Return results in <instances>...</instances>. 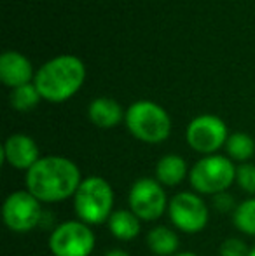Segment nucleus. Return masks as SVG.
Wrapping results in <instances>:
<instances>
[{
    "mask_svg": "<svg viewBox=\"0 0 255 256\" xmlns=\"http://www.w3.org/2000/svg\"><path fill=\"white\" fill-rule=\"evenodd\" d=\"M72 199L77 220L89 226L107 223L114 212V188L102 176H88L82 180Z\"/></svg>",
    "mask_w": 255,
    "mask_h": 256,
    "instance_id": "obj_3",
    "label": "nucleus"
},
{
    "mask_svg": "<svg viewBox=\"0 0 255 256\" xmlns=\"http://www.w3.org/2000/svg\"><path fill=\"white\" fill-rule=\"evenodd\" d=\"M42 202L27 188L9 194L2 206V218L11 232H32L42 220Z\"/></svg>",
    "mask_w": 255,
    "mask_h": 256,
    "instance_id": "obj_8",
    "label": "nucleus"
},
{
    "mask_svg": "<svg viewBox=\"0 0 255 256\" xmlns=\"http://www.w3.org/2000/svg\"><path fill=\"white\" fill-rule=\"evenodd\" d=\"M225 152L232 162L236 160L239 164H245L255 154V142L246 132H234L225 142Z\"/></svg>",
    "mask_w": 255,
    "mask_h": 256,
    "instance_id": "obj_17",
    "label": "nucleus"
},
{
    "mask_svg": "<svg viewBox=\"0 0 255 256\" xmlns=\"http://www.w3.org/2000/svg\"><path fill=\"white\" fill-rule=\"evenodd\" d=\"M185 138L192 150L204 155H213L227 142V126L217 115H199L189 122Z\"/></svg>",
    "mask_w": 255,
    "mask_h": 256,
    "instance_id": "obj_10",
    "label": "nucleus"
},
{
    "mask_svg": "<svg viewBox=\"0 0 255 256\" xmlns=\"http://www.w3.org/2000/svg\"><path fill=\"white\" fill-rule=\"evenodd\" d=\"M128 204L142 222H154L168 211L170 200L164 186L156 178H140L129 188Z\"/></svg>",
    "mask_w": 255,
    "mask_h": 256,
    "instance_id": "obj_9",
    "label": "nucleus"
},
{
    "mask_svg": "<svg viewBox=\"0 0 255 256\" xmlns=\"http://www.w3.org/2000/svg\"><path fill=\"white\" fill-rule=\"evenodd\" d=\"M236 183L243 192L255 196V164L245 162V164L236 166Z\"/></svg>",
    "mask_w": 255,
    "mask_h": 256,
    "instance_id": "obj_20",
    "label": "nucleus"
},
{
    "mask_svg": "<svg viewBox=\"0 0 255 256\" xmlns=\"http://www.w3.org/2000/svg\"><path fill=\"white\" fill-rule=\"evenodd\" d=\"M95 244V232L81 220H67L56 225L48 240L53 256H91Z\"/></svg>",
    "mask_w": 255,
    "mask_h": 256,
    "instance_id": "obj_6",
    "label": "nucleus"
},
{
    "mask_svg": "<svg viewBox=\"0 0 255 256\" xmlns=\"http://www.w3.org/2000/svg\"><path fill=\"white\" fill-rule=\"evenodd\" d=\"M189 183L192 192L199 196H217L227 192L236 183V166L224 155H204L189 169Z\"/></svg>",
    "mask_w": 255,
    "mask_h": 256,
    "instance_id": "obj_4",
    "label": "nucleus"
},
{
    "mask_svg": "<svg viewBox=\"0 0 255 256\" xmlns=\"http://www.w3.org/2000/svg\"><path fill=\"white\" fill-rule=\"evenodd\" d=\"M236 204L234 202V197L231 196L229 192H222V194H217V196H213V208L217 209V211L220 212H234L236 209Z\"/></svg>",
    "mask_w": 255,
    "mask_h": 256,
    "instance_id": "obj_22",
    "label": "nucleus"
},
{
    "mask_svg": "<svg viewBox=\"0 0 255 256\" xmlns=\"http://www.w3.org/2000/svg\"><path fill=\"white\" fill-rule=\"evenodd\" d=\"M88 115L91 118V122L98 128L109 129L117 126L123 120V108L117 102L110 98H96L89 103Z\"/></svg>",
    "mask_w": 255,
    "mask_h": 256,
    "instance_id": "obj_16",
    "label": "nucleus"
},
{
    "mask_svg": "<svg viewBox=\"0 0 255 256\" xmlns=\"http://www.w3.org/2000/svg\"><path fill=\"white\" fill-rule=\"evenodd\" d=\"M82 176L75 162L62 155H46L27 171V190L42 204H56L75 196Z\"/></svg>",
    "mask_w": 255,
    "mask_h": 256,
    "instance_id": "obj_1",
    "label": "nucleus"
},
{
    "mask_svg": "<svg viewBox=\"0 0 255 256\" xmlns=\"http://www.w3.org/2000/svg\"><path fill=\"white\" fill-rule=\"evenodd\" d=\"M124 118L129 132L143 143H161L170 136V115L154 102L133 103Z\"/></svg>",
    "mask_w": 255,
    "mask_h": 256,
    "instance_id": "obj_5",
    "label": "nucleus"
},
{
    "mask_svg": "<svg viewBox=\"0 0 255 256\" xmlns=\"http://www.w3.org/2000/svg\"><path fill=\"white\" fill-rule=\"evenodd\" d=\"M147 248L156 256H175L180 248V239L177 232L166 225L152 226L147 234Z\"/></svg>",
    "mask_w": 255,
    "mask_h": 256,
    "instance_id": "obj_15",
    "label": "nucleus"
},
{
    "mask_svg": "<svg viewBox=\"0 0 255 256\" xmlns=\"http://www.w3.org/2000/svg\"><path fill=\"white\" fill-rule=\"evenodd\" d=\"M189 178V169L185 160L177 154H168L157 160L156 164V180L161 185L166 186H177Z\"/></svg>",
    "mask_w": 255,
    "mask_h": 256,
    "instance_id": "obj_13",
    "label": "nucleus"
},
{
    "mask_svg": "<svg viewBox=\"0 0 255 256\" xmlns=\"http://www.w3.org/2000/svg\"><path fill=\"white\" fill-rule=\"evenodd\" d=\"M2 157L11 168L28 171L41 160V152H39L37 143L30 136L13 134L4 143Z\"/></svg>",
    "mask_w": 255,
    "mask_h": 256,
    "instance_id": "obj_11",
    "label": "nucleus"
},
{
    "mask_svg": "<svg viewBox=\"0 0 255 256\" xmlns=\"http://www.w3.org/2000/svg\"><path fill=\"white\" fill-rule=\"evenodd\" d=\"M41 92L37 91L35 84H25V86H20L13 91L11 94V104H13L16 110L20 112H27V110H32L35 104L39 103L41 100Z\"/></svg>",
    "mask_w": 255,
    "mask_h": 256,
    "instance_id": "obj_19",
    "label": "nucleus"
},
{
    "mask_svg": "<svg viewBox=\"0 0 255 256\" xmlns=\"http://www.w3.org/2000/svg\"><path fill=\"white\" fill-rule=\"evenodd\" d=\"M84 64L75 56H58L35 74V88L49 102L70 98L84 80Z\"/></svg>",
    "mask_w": 255,
    "mask_h": 256,
    "instance_id": "obj_2",
    "label": "nucleus"
},
{
    "mask_svg": "<svg viewBox=\"0 0 255 256\" xmlns=\"http://www.w3.org/2000/svg\"><path fill=\"white\" fill-rule=\"evenodd\" d=\"M107 226H109V232L116 239L128 242V240H133L138 237L140 230H142V220L131 209H117V211H114L110 214Z\"/></svg>",
    "mask_w": 255,
    "mask_h": 256,
    "instance_id": "obj_14",
    "label": "nucleus"
},
{
    "mask_svg": "<svg viewBox=\"0 0 255 256\" xmlns=\"http://www.w3.org/2000/svg\"><path fill=\"white\" fill-rule=\"evenodd\" d=\"M248 256H255V244H253L252 248H250V254Z\"/></svg>",
    "mask_w": 255,
    "mask_h": 256,
    "instance_id": "obj_25",
    "label": "nucleus"
},
{
    "mask_svg": "<svg viewBox=\"0 0 255 256\" xmlns=\"http://www.w3.org/2000/svg\"><path fill=\"white\" fill-rule=\"evenodd\" d=\"M218 253L220 256H248L250 248L245 244V240L238 239V237H229L220 244Z\"/></svg>",
    "mask_w": 255,
    "mask_h": 256,
    "instance_id": "obj_21",
    "label": "nucleus"
},
{
    "mask_svg": "<svg viewBox=\"0 0 255 256\" xmlns=\"http://www.w3.org/2000/svg\"><path fill=\"white\" fill-rule=\"evenodd\" d=\"M0 77H2L4 84L14 89L30 84L28 82L32 77L30 61L16 51H6L0 56Z\"/></svg>",
    "mask_w": 255,
    "mask_h": 256,
    "instance_id": "obj_12",
    "label": "nucleus"
},
{
    "mask_svg": "<svg viewBox=\"0 0 255 256\" xmlns=\"http://www.w3.org/2000/svg\"><path fill=\"white\" fill-rule=\"evenodd\" d=\"M168 216L173 226L184 234H199L210 222V209L196 192H178L168 204Z\"/></svg>",
    "mask_w": 255,
    "mask_h": 256,
    "instance_id": "obj_7",
    "label": "nucleus"
},
{
    "mask_svg": "<svg viewBox=\"0 0 255 256\" xmlns=\"http://www.w3.org/2000/svg\"><path fill=\"white\" fill-rule=\"evenodd\" d=\"M105 256H129V254L124 250H110V251H107Z\"/></svg>",
    "mask_w": 255,
    "mask_h": 256,
    "instance_id": "obj_23",
    "label": "nucleus"
},
{
    "mask_svg": "<svg viewBox=\"0 0 255 256\" xmlns=\"http://www.w3.org/2000/svg\"><path fill=\"white\" fill-rule=\"evenodd\" d=\"M232 225L245 236L255 237V197L241 200L232 212Z\"/></svg>",
    "mask_w": 255,
    "mask_h": 256,
    "instance_id": "obj_18",
    "label": "nucleus"
},
{
    "mask_svg": "<svg viewBox=\"0 0 255 256\" xmlns=\"http://www.w3.org/2000/svg\"><path fill=\"white\" fill-rule=\"evenodd\" d=\"M175 256H199V254H196V253H191V251H182V253H177Z\"/></svg>",
    "mask_w": 255,
    "mask_h": 256,
    "instance_id": "obj_24",
    "label": "nucleus"
}]
</instances>
